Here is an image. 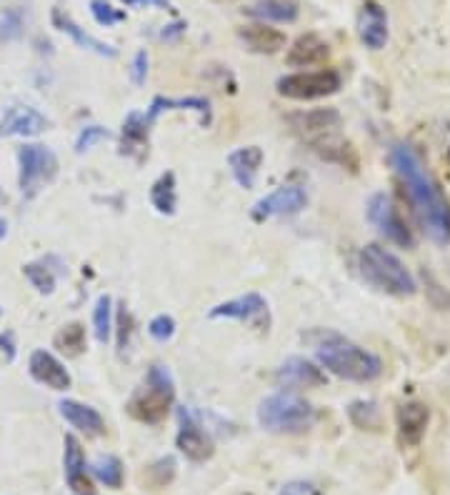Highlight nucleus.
<instances>
[{"label":"nucleus","instance_id":"39","mask_svg":"<svg viewBox=\"0 0 450 495\" xmlns=\"http://www.w3.org/2000/svg\"><path fill=\"white\" fill-rule=\"evenodd\" d=\"M131 315L125 311V305H120V311H118V345L125 348L128 345V335H131Z\"/></svg>","mask_w":450,"mask_h":495},{"label":"nucleus","instance_id":"43","mask_svg":"<svg viewBox=\"0 0 450 495\" xmlns=\"http://www.w3.org/2000/svg\"><path fill=\"white\" fill-rule=\"evenodd\" d=\"M8 236V223H5V218H0V240Z\"/></svg>","mask_w":450,"mask_h":495},{"label":"nucleus","instance_id":"25","mask_svg":"<svg viewBox=\"0 0 450 495\" xmlns=\"http://www.w3.org/2000/svg\"><path fill=\"white\" fill-rule=\"evenodd\" d=\"M168 111H195V113L203 115V121L211 118V103L205 98L191 96V98H165V96H155L151 108L145 111V121L153 125L158 118Z\"/></svg>","mask_w":450,"mask_h":495},{"label":"nucleus","instance_id":"30","mask_svg":"<svg viewBox=\"0 0 450 495\" xmlns=\"http://www.w3.org/2000/svg\"><path fill=\"white\" fill-rule=\"evenodd\" d=\"M53 343H56L58 351L66 353L68 358H76V355H80V353L88 348L86 328H83L80 323L66 325V328H63L56 338H53Z\"/></svg>","mask_w":450,"mask_h":495},{"label":"nucleus","instance_id":"19","mask_svg":"<svg viewBox=\"0 0 450 495\" xmlns=\"http://www.w3.org/2000/svg\"><path fill=\"white\" fill-rule=\"evenodd\" d=\"M66 453H63V463H66V480L70 490L80 495L93 493V480L86 473V453L78 443L76 436H66Z\"/></svg>","mask_w":450,"mask_h":495},{"label":"nucleus","instance_id":"14","mask_svg":"<svg viewBox=\"0 0 450 495\" xmlns=\"http://www.w3.org/2000/svg\"><path fill=\"white\" fill-rule=\"evenodd\" d=\"M46 128H48V118L30 105H16L0 118V138H8V135L30 138V135L43 133Z\"/></svg>","mask_w":450,"mask_h":495},{"label":"nucleus","instance_id":"1","mask_svg":"<svg viewBox=\"0 0 450 495\" xmlns=\"http://www.w3.org/2000/svg\"><path fill=\"white\" fill-rule=\"evenodd\" d=\"M391 165L398 173V178L405 185V193L411 198L413 213L428 233V238L438 246L450 243V203L441 185L433 181L428 168L423 165L421 155L411 145L398 143L391 148Z\"/></svg>","mask_w":450,"mask_h":495},{"label":"nucleus","instance_id":"38","mask_svg":"<svg viewBox=\"0 0 450 495\" xmlns=\"http://www.w3.org/2000/svg\"><path fill=\"white\" fill-rule=\"evenodd\" d=\"M131 78L138 88L145 86V78H148V53L138 50L133 58V68H131Z\"/></svg>","mask_w":450,"mask_h":495},{"label":"nucleus","instance_id":"15","mask_svg":"<svg viewBox=\"0 0 450 495\" xmlns=\"http://www.w3.org/2000/svg\"><path fill=\"white\" fill-rule=\"evenodd\" d=\"M28 368L30 375H33L40 385L50 388V391H68L70 383H73L70 381V373H68L66 365L48 351H33Z\"/></svg>","mask_w":450,"mask_h":495},{"label":"nucleus","instance_id":"6","mask_svg":"<svg viewBox=\"0 0 450 495\" xmlns=\"http://www.w3.org/2000/svg\"><path fill=\"white\" fill-rule=\"evenodd\" d=\"M18 185L20 193L26 198L38 195L48 183L58 175V158L56 153L46 148V145L28 143L18 148Z\"/></svg>","mask_w":450,"mask_h":495},{"label":"nucleus","instance_id":"41","mask_svg":"<svg viewBox=\"0 0 450 495\" xmlns=\"http://www.w3.org/2000/svg\"><path fill=\"white\" fill-rule=\"evenodd\" d=\"M0 351L5 353V361H16V333L13 331H3L0 333Z\"/></svg>","mask_w":450,"mask_h":495},{"label":"nucleus","instance_id":"21","mask_svg":"<svg viewBox=\"0 0 450 495\" xmlns=\"http://www.w3.org/2000/svg\"><path fill=\"white\" fill-rule=\"evenodd\" d=\"M58 410H60V416H63L73 428L86 433V436H103V433H106V420H103V416H100L96 408L86 405V403L60 400Z\"/></svg>","mask_w":450,"mask_h":495},{"label":"nucleus","instance_id":"10","mask_svg":"<svg viewBox=\"0 0 450 495\" xmlns=\"http://www.w3.org/2000/svg\"><path fill=\"white\" fill-rule=\"evenodd\" d=\"M308 205V195L300 185H283L276 193H270L266 198H260L253 205V218L268 220L278 216H298Z\"/></svg>","mask_w":450,"mask_h":495},{"label":"nucleus","instance_id":"2","mask_svg":"<svg viewBox=\"0 0 450 495\" xmlns=\"http://www.w3.org/2000/svg\"><path fill=\"white\" fill-rule=\"evenodd\" d=\"M310 341L316 345L318 363L343 381L371 383L381 378V373H383V361L375 353L351 343L343 335L318 331L310 335Z\"/></svg>","mask_w":450,"mask_h":495},{"label":"nucleus","instance_id":"24","mask_svg":"<svg viewBox=\"0 0 450 495\" xmlns=\"http://www.w3.org/2000/svg\"><path fill=\"white\" fill-rule=\"evenodd\" d=\"M53 23H56L58 30L68 33V36L73 38V43H76V46H80V48L93 50V53H98V56H103V58H115V56H118V50H115L113 46H108V43H103V40H98V38H93V36H88L86 30L80 28L76 20L70 18L68 13H63V10H53Z\"/></svg>","mask_w":450,"mask_h":495},{"label":"nucleus","instance_id":"27","mask_svg":"<svg viewBox=\"0 0 450 495\" xmlns=\"http://www.w3.org/2000/svg\"><path fill=\"white\" fill-rule=\"evenodd\" d=\"M50 263H53V258H43V260H36V263L23 266V273H26V278L30 280V286L36 288L38 293H43V296H50V293L56 290L58 276L66 273V268L63 266L53 268Z\"/></svg>","mask_w":450,"mask_h":495},{"label":"nucleus","instance_id":"7","mask_svg":"<svg viewBox=\"0 0 450 495\" xmlns=\"http://www.w3.org/2000/svg\"><path fill=\"white\" fill-rule=\"evenodd\" d=\"M343 86V78L338 70H316V73H293V76L278 78L276 90L278 96L290 100H318L338 93Z\"/></svg>","mask_w":450,"mask_h":495},{"label":"nucleus","instance_id":"35","mask_svg":"<svg viewBox=\"0 0 450 495\" xmlns=\"http://www.w3.org/2000/svg\"><path fill=\"white\" fill-rule=\"evenodd\" d=\"M148 476H151L155 488L168 486L173 480V476H175V458L165 456L161 458V460H155L153 466L148 468Z\"/></svg>","mask_w":450,"mask_h":495},{"label":"nucleus","instance_id":"33","mask_svg":"<svg viewBox=\"0 0 450 495\" xmlns=\"http://www.w3.org/2000/svg\"><path fill=\"white\" fill-rule=\"evenodd\" d=\"M26 28V18H23V10L20 8H8L0 13V40L10 43V40H18Z\"/></svg>","mask_w":450,"mask_h":495},{"label":"nucleus","instance_id":"12","mask_svg":"<svg viewBox=\"0 0 450 495\" xmlns=\"http://www.w3.org/2000/svg\"><path fill=\"white\" fill-rule=\"evenodd\" d=\"M358 38L363 40L365 48L383 50L388 43V13L381 3L365 0L361 16H358Z\"/></svg>","mask_w":450,"mask_h":495},{"label":"nucleus","instance_id":"32","mask_svg":"<svg viewBox=\"0 0 450 495\" xmlns=\"http://www.w3.org/2000/svg\"><path fill=\"white\" fill-rule=\"evenodd\" d=\"M93 331H96L98 343H108V341H110V331H113V300L108 296H100L96 300Z\"/></svg>","mask_w":450,"mask_h":495},{"label":"nucleus","instance_id":"37","mask_svg":"<svg viewBox=\"0 0 450 495\" xmlns=\"http://www.w3.org/2000/svg\"><path fill=\"white\" fill-rule=\"evenodd\" d=\"M148 333L153 335L158 343H165V341H171L173 333H175V321L165 313L155 315L153 321L148 323Z\"/></svg>","mask_w":450,"mask_h":495},{"label":"nucleus","instance_id":"22","mask_svg":"<svg viewBox=\"0 0 450 495\" xmlns=\"http://www.w3.org/2000/svg\"><path fill=\"white\" fill-rule=\"evenodd\" d=\"M228 165L233 178L238 181L243 188H253L256 178H258L260 165H263V151L258 145H248V148H238L228 155Z\"/></svg>","mask_w":450,"mask_h":495},{"label":"nucleus","instance_id":"31","mask_svg":"<svg viewBox=\"0 0 450 495\" xmlns=\"http://www.w3.org/2000/svg\"><path fill=\"white\" fill-rule=\"evenodd\" d=\"M93 476L108 488L123 486V463L115 456H98L93 463Z\"/></svg>","mask_w":450,"mask_h":495},{"label":"nucleus","instance_id":"11","mask_svg":"<svg viewBox=\"0 0 450 495\" xmlns=\"http://www.w3.org/2000/svg\"><path fill=\"white\" fill-rule=\"evenodd\" d=\"M276 383L280 388H293V391L320 388V385H326V373L320 371L316 363L306 361L300 355H293V358L283 361V365L276 373Z\"/></svg>","mask_w":450,"mask_h":495},{"label":"nucleus","instance_id":"17","mask_svg":"<svg viewBox=\"0 0 450 495\" xmlns=\"http://www.w3.org/2000/svg\"><path fill=\"white\" fill-rule=\"evenodd\" d=\"M330 56L328 43L316 33H306V36H298L293 40V46L288 48L286 63L290 68H310V66H323Z\"/></svg>","mask_w":450,"mask_h":495},{"label":"nucleus","instance_id":"36","mask_svg":"<svg viewBox=\"0 0 450 495\" xmlns=\"http://www.w3.org/2000/svg\"><path fill=\"white\" fill-rule=\"evenodd\" d=\"M108 138H110V131H106V128H100V125H86V128L80 131V135H78L76 153L90 151L93 145L100 143V141H108Z\"/></svg>","mask_w":450,"mask_h":495},{"label":"nucleus","instance_id":"9","mask_svg":"<svg viewBox=\"0 0 450 495\" xmlns=\"http://www.w3.org/2000/svg\"><path fill=\"white\" fill-rule=\"evenodd\" d=\"M175 446L183 456L193 460V463H205L211 460L215 453L213 438L203 430L198 418L193 416L191 408H178V436H175Z\"/></svg>","mask_w":450,"mask_h":495},{"label":"nucleus","instance_id":"34","mask_svg":"<svg viewBox=\"0 0 450 495\" xmlns=\"http://www.w3.org/2000/svg\"><path fill=\"white\" fill-rule=\"evenodd\" d=\"M90 13H93V18H96L100 26H106V28L125 20L123 10H115L106 0H90Z\"/></svg>","mask_w":450,"mask_h":495},{"label":"nucleus","instance_id":"28","mask_svg":"<svg viewBox=\"0 0 450 495\" xmlns=\"http://www.w3.org/2000/svg\"><path fill=\"white\" fill-rule=\"evenodd\" d=\"M151 203L158 213L163 216H173L178 208V191H175V175L171 171L163 173L151 188Z\"/></svg>","mask_w":450,"mask_h":495},{"label":"nucleus","instance_id":"40","mask_svg":"<svg viewBox=\"0 0 450 495\" xmlns=\"http://www.w3.org/2000/svg\"><path fill=\"white\" fill-rule=\"evenodd\" d=\"M313 493V483L308 480H290L280 488V495H310Z\"/></svg>","mask_w":450,"mask_h":495},{"label":"nucleus","instance_id":"4","mask_svg":"<svg viewBox=\"0 0 450 495\" xmlns=\"http://www.w3.org/2000/svg\"><path fill=\"white\" fill-rule=\"evenodd\" d=\"M316 408L296 393H276L258 405L260 428L280 436H300L316 426Z\"/></svg>","mask_w":450,"mask_h":495},{"label":"nucleus","instance_id":"26","mask_svg":"<svg viewBox=\"0 0 450 495\" xmlns=\"http://www.w3.org/2000/svg\"><path fill=\"white\" fill-rule=\"evenodd\" d=\"M248 16L258 20H270V23H293L298 20V8L296 0H258V3H253L248 10H246Z\"/></svg>","mask_w":450,"mask_h":495},{"label":"nucleus","instance_id":"42","mask_svg":"<svg viewBox=\"0 0 450 495\" xmlns=\"http://www.w3.org/2000/svg\"><path fill=\"white\" fill-rule=\"evenodd\" d=\"M131 8H161V10H173L171 0H120Z\"/></svg>","mask_w":450,"mask_h":495},{"label":"nucleus","instance_id":"18","mask_svg":"<svg viewBox=\"0 0 450 495\" xmlns=\"http://www.w3.org/2000/svg\"><path fill=\"white\" fill-rule=\"evenodd\" d=\"M211 318H230V321H248L253 323L256 318L268 315V300L260 293H246V296L233 298L225 303L211 308Z\"/></svg>","mask_w":450,"mask_h":495},{"label":"nucleus","instance_id":"23","mask_svg":"<svg viewBox=\"0 0 450 495\" xmlns=\"http://www.w3.org/2000/svg\"><path fill=\"white\" fill-rule=\"evenodd\" d=\"M148 133H151V123L145 121V113L125 115L123 133H120V153L123 155H143L148 151Z\"/></svg>","mask_w":450,"mask_h":495},{"label":"nucleus","instance_id":"20","mask_svg":"<svg viewBox=\"0 0 450 495\" xmlns=\"http://www.w3.org/2000/svg\"><path fill=\"white\" fill-rule=\"evenodd\" d=\"M238 36L253 53H260V56H273L280 48H286V33H280L278 28H270L268 23L243 26V28H238Z\"/></svg>","mask_w":450,"mask_h":495},{"label":"nucleus","instance_id":"8","mask_svg":"<svg viewBox=\"0 0 450 495\" xmlns=\"http://www.w3.org/2000/svg\"><path fill=\"white\" fill-rule=\"evenodd\" d=\"M368 220H371L375 228L381 230L393 246L405 248V250L415 246L411 228L405 226V220L401 218V213H398V208H395V203L391 200L388 193H375V195H371V200H368Z\"/></svg>","mask_w":450,"mask_h":495},{"label":"nucleus","instance_id":"3","mask_svg":"<svg viewBox=\"0 0 450 495\" xmlns=\"http://www.w3.org/2000/svg\"><path fill=\"white\" fill-rule=\"evenodd\" d=\"M358 268H361V276L378 290H383L388 296L398 298H411L415 296V278L408 268L403 266V260L395 256L393 250L371 243L361 250L358 256Z\"/></svg>","mask_w":450,"mask_h":495},{"label":"nucleus","instance_id":"13","mask_svg":"<svg viewBox=\"0 0 450 495\" xmlns=\"http://www.w3.org/2000/svg\"><path fill=\"white\" fill-rule=\"evenodd\" d=\"M290 123L298 133H303L308 138V143L313 145L323 138L338 135L340 128V113L336 108H320V111H310V113L290 115Z\"/></svg>","mask_w":450,"mask_h":495},{"label":"nucleus","instance_id":"29","mask_svg":"<svg viewBox=\"0 0 450 495\" xmlns=\"http://www.w3.org/2000/svg\"><path fill=\"white\" fill-rule=\"evenodd\" d=\"M348 418H351L355 428L361 430H381V426H383L381 408L373 400H355V403H351L348 405Z\"/></svg>","mask_w":450,"mask_h":495},{"label":"nucleus","instance_id":"5","mask_svg":"<svg viewBox=\"0 0 450 495\" xmlns=\"http://www.w3.org/2000/svg\"><path fill=\"white\" fill-rule=\"evenodd\" d=\"M173 400H175V383H173L171 371L161 363H155L148 371L143 388L128 400V413L141 423L155 426L171 413Z\"/></svg>","mask_w":450,"mask_h":495},{"label":"nucleus","instance_id":"16","mask_svg":"<svg viewBox=\"0 0 450 495\" xmlns=\"http://www.w3.org/2000/svg\"><path fill=\"white\" fill-rule=\"evenodd\" d=\"M395 420H398V433L405 446H418L425 436L428 420H431V410L421 400H408L395 410Z\"/></svg>","mask_w":450,"mask_h":495}]
</instances>
